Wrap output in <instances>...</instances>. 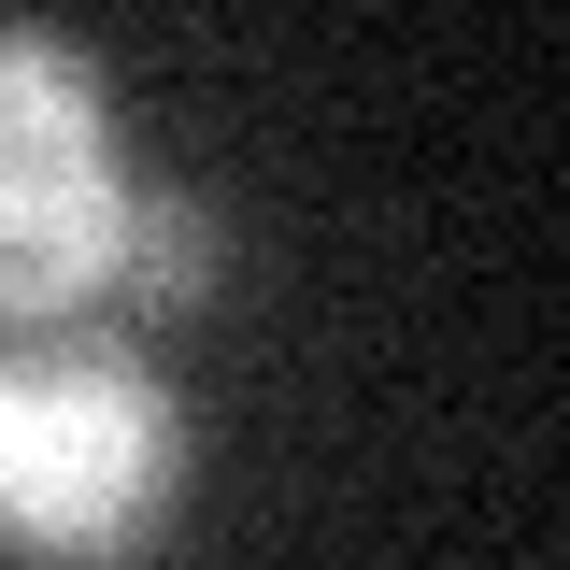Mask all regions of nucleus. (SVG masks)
I'll return each instance as SVG.
<instances>
[{
    "mask_svg": "<svg viewBox=\"0 0 570 570\" xmlns=\"http://www.w3.org/2000/svg\"><path fill=\"white\" fill-rule=\"evenodd\" d=\"M171 471V428L115 356H14L0 371V528L43 557H100L129 542L142 499Z\"/></svg>",
    "mask_w": 570,
    "mask_h": 570,
    "instance_id": "f257e3e1",
    "label": "nucleus"
},
{
    "mask_svg": "<svg viewBox=\"0 0 570 570\" xmlns=\"http://www.w3.org/2000/svg\"><path fill=\"white\" fill-rule=\"evenodd\" d=\"M115 272V171L58 43H0V314H58Z\"/></svg>",
    "mask_w": 570,
    "mask_h": 570,
    "instance_id": "f03ea898",
    "label": "nucleus"
},
{
    "mask_svg": "<svg viewBox=\"0 0 570 570\" xmlns=\"http://www.w3.org/2000/svg\"><path fill=\"white\" fill-rule=\"evenodd\" d=\"M115 285H142V299L157 285H200V214L186 200H129L115 214Z\"/></svg>",
    "mask_w": 570,
    "mask_h": 570,
    "instance_id": "7ed1b4c3",
    "label": "nucleus"
}]
</instances>
